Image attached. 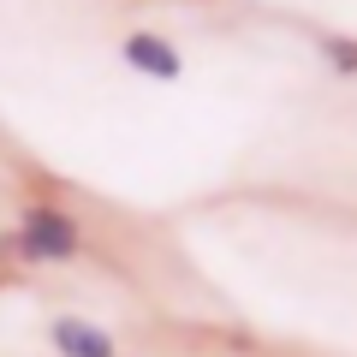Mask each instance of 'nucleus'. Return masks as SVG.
Instances as JSON below:
<instances>
[{"label":"nucleus","instance_id":"f257e3e1","mask_svg":"<svg viewBox=\"0 0 357 357\" xmlns=\"http://www.w3.org/2000/svg\"><path fill=\"white\" fill-rule=\"evenodd\" d=\"M13 244H18L24 262L60 268V262H77V256H84V227H77V215L60 208V203H30L24 215H18Z\"/></svg>","mask_w":357,"mask_h":357},{"label":"nucleus","instance_id":"f03ea898","mask_svg":"<svg viewBox=\"0 0 357 357\" xmlns=\"http://www.w3.org/2000/svg\"><path fill=\"white\" fill-rule=\"evenodd\" d=\"M119 60H126L137 77L185 84V54H178V42H167L161 30H126V36H119Z\"/></svg>","mask_w":357,"mask_h":357},{"label":"nucleus","instance_id":"7ed1b4c3","mask_svg":"<svg viewBox=\"0 0 357 357\" xmlns=\"http://www.w3.org/2000/svg\"><path fill=\"white\" fill-rule=\"evenodd\" d=\"M48 345L54 357H119L114 333L89 316H48Z\"/></svg>","mask_w":357,"mask_h":357},{"label":"nucleus","instance_id":"20e7f679","mask_svg":"<svg viewBox=\"0 0 357 357\" xmlns=\"http://www.w3.org/2000/svg\"><path fill=\"white\" fill-rule=\"evenodd\" d=\"M316 54H321L340 77H357V36H333V30H321V36H316Z\"/></svg>","mask_w":357,"mask_h":357}]
</instances>
